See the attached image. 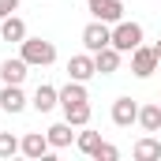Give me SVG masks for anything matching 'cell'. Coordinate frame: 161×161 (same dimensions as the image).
<instances>
[{
  "instance_id": "cell-11",
  "label": "cell",
  "mask_w": 161,
  "mask_h": 161,
  "mask_svg": "<svg viewBox=\"0 0 161 161\" xmlns=\"http://www.w3.org/2000/svg\"><path fill=\"white\" fill-rule=\"evenodd\" d=\"M120 49H116V45H105V49H101V53H94V64H97V71H101V75H113V71H120Z\"/></svg>"
},
{
  "instance_id": "cell-10",
  "label": "cell",
  "mask_w": 161,
  "mask_h": 161,
  "mask_svg": "<svg viewBox=\"0 0 161 161\" xmlns=\"http://www.w3.org/2000/svg\"><path fill=\"white\" fill-rule=\"evenodd\" d=\"M38 113H53L56 105H60V90L56 86H49V82H41L38 90H34V101H30Z\"/></svg>"
},
{
  "instance_id": "cell-12",
  "label": "cell",
  "mask_w": 161,
  "mask_h": 161,
  "mask_svg": "<svg viewBox=\"0 0 161 161\" xmlns=\"http://www.w3.org/2000/svg\"><path fill=\"white\" fill-rule=\"evenodd\" d=\"M26 71H30V64H26L23 56H19V60H4V64H0V79L11 82V86H23Z\"/></svg>"
},
{
  "instance_id": "cell-15",
  "label": "cell",
  "mask_w": 161,
  "mask_h": 161,
  "mask_svg": "<svg viewBox=\"0 0 161 161\" xmlns=\"http://www.w3.org/2000/svg\"><path fill=\"white\" fill-rule=\"evenodd\" d=\"M45 135H49V146H53V150H64V146H71V139H75V131H71L68 120H64V124H53Z\"/></svg>"
},
{
  "instance_id": "cell-13",
  "label": "cell",
  "mask_w": 161,
  "mask_h": 161,
  "mask_svg": "<svg viewBox=\"0 0 161 161\" xmlns=\"http://www.w3.org/2000/svg\"><path fill=\"white\" fill-rule=\"evenodd\" d=\"M82 101H90V94H86V82L71 79L68 86H60V109H68V105H82Z\"/></svg>"
},
{
  "instance_id": "cell-2",
  "label": "cell",
  "mask_w": 161,
  "mask_h": 161,
  "mask_svg": "<svg viewBox=\"0 0 161 161\" xmlns=\"http://www.w3.org/2000/svg\"><path fill=\"white\" fill-rule=\"evenodd\" d=\"M161 56L154 45H139V49H131V71H135V79H150L154 71H158Z\"/></svg>"
},
{
  "instance_id": "cell-4",
  "label": "cell",
  "mask_w": 161,
  "mask_h": 161,
  "mask_svg": "<svg viewBox=\"0 0 161 161\" xmlns=\"http://www.w3.org/2000/svg\"><path fill=\"white\" fill-rule=\"evenodd\" d=\"M113 45H116L120 53L139 49V45H142V26H139V23H127V19H120V23L113 26Z\"/></svg>"
},
{
  "instance_id": "cell-19",
  "label": "cell",
  "mask_w": 161,
  "mask_h": 161,
  "mask_svg": "<svg viewBox=\"0 0 161 161\" xmlns=\"http://www.w3.org/2000/svg\"><path fill=\"white\" fill-rule=\"evenodd\" d=\"M75 146H79L86 158H94L97 146H101V135H97V131H79V135H75Z\"/></svg>"
},
{
  "instance_id": "cell-18",
  "label": "cell",
  "mask_w": 161,
  "mask_h": 161,
  "mask_svg": "<svg viewBox=\"0 0 161 161\" xmlns=\"http://www.w3.org/2000/svg\"><path fill=\"white\" fill-rule=\"evenodd\" d=\"M64 120L71 124V127H86V124H90V101H82V105H68V109H64Z\"/></svg>"
},
{
  "instance_id": "cell-17",
  "label": "cell",
  "mask_w": 161,
  "mask_h": 161,
  "mask_svg": "<svg viewBox=\"0 0 161 161\" xmlns=\"http://www.w3.org/2000/svg\"><path fill=\"white\" fill-rule=\"evenodd\" d=\"M135 158L139 161H161V139H154V135L139 139L135 142Z\"/></svg>"
},
{
  "instance_id": "cell-21",
  "label": "cell",
  "mask_w": 161,
  "mask_h": 161,
  "mask_svg": "<svg viewBox=\"0 0 161 161\" xmlns=\"http://www.w3.org/2000/svg\"><path fill=\"white\" fill-rule=\"evenodd\" d=\"M116 158H120V150H116L113 142H101L97 154H94V161H116Z\"/></svg>"
},
{
  "instance_id": "cell-22",
  "label": "cell",
  "mask_w": 161,
  "mask_h": 161,
  "mask_svg": "<svg viewBox=\"0 0 161 161\" xmlns=\"http://www.w3.org/2000/svg\"><path fill=\"white\" fill-rule=\"evenodd\" d=\"M15 11H19V0H0V19H8Z\"/></svg>"
},
{
  "instance_id": "cell-7",
  "label": "cell",
  "mask_w": 161,
  "mask_h": 161,
  "mask_svg": "<svg viewBox=\"0 0 161 161\" xmlns=\"http://www.w3.org/2000/svg\"><path fill=\"white\" fill-rule=\"evenodd\" d=\"M19 150H23L26 158L38 161V158H45L53 146H49V135H45V131H30V135H23V139H19Z\"/></svg>"
},
{
  "instance_id": "cell-8",
  "label": "cell",
  "mask_w": 161,
  "mask_h": 161,
  "mask_svg": "<svg viewBox=\"0 0 161 161\" xmlns=\"http://www.w3.org/2000/svg\"><path fill=\"white\" fill-rule=\"evenodd\" d=\"M68 75H71V79H79V82H86L90 75H97L94 53H79V56H71V60H68Z\"/></svg>"
},
{
  "instance_id": "cell-24",
  "label": "cell",
  "mask_w": 161,
  "mask_h": 161,
  "mask_svg": "<svg viewBox=\"0 0 161 161\" xmlns=\"http://www.w3.org/2000/svg\"><path fill=\"white\" fill-rule=\"evenodd\" d=\"M90 4H97V0H90Z\"/></svg>"
},
{
  "instance_id": "cell-1",
  "label": "cell",
  "mask_w": 161,
  "mask_h": 161,
  "mask_svg": "<svg viewBox=\"0 0 161 161\" xmlns=\"http://www.w3.org/2000/svg\"><path fill=\"white\" fill-rule=\"evenodd\" d=\"M23 60L30 64V68H49L53 60H56V45L45 38H23Z\"/></svg>"
},
{
  "instance_id": "cell-20",
  "label": "cell",
  "mask_w": 161,
  "mask_h": 161,
  "mask_svg": "<svg viewBox=\"0 0 161 161\" xmlns=\"http://www.w3.org/2000/svg\"><path fill=\"white\" fill-rule=\"evenodd\" d=\"M11 154H19V139L11 131H0V158H11Z\"/></svg>"
},
{
  "instance_id": "cell-14",
  "label": "cell",
  "mask_w": 161,
  "mask_h": 161,
  "mask_svg": "<svg viewBox=\"0 0 161 161\" xmlns=\"http://www.w3.org/2000/svg\"><path fill=\"white\" fill-rule=\"evenodd\" d=\"M139 127L142 131H161V101L139 105Z\"/></svg>"
},
{
  "instance_id": "cell-3",
  "label": "cell",
  "mask_w": 161,
  "mask_h": 161,
  "mask_svg": "<svg viewBox=\"0 0 161 161\" xmlns=\"http://www.w3.org/2000/svg\"><path fill=\"white\" fill-rule=\"evenodd\" d=\"M82 45H86V53H101L105 45H113V26L101 23V19L86 23L82 26Z\"/></svg>"
},
{
  "instance_id": "cell-16",
  "label": "cell",
  "mask_w": 161,
  "mask_h": 161,
  "mask_svg": "<svg viewBox=\"0 0 161 161\" xmlns=\"http://www.w3.org/2000/svg\"><path fill=\"white\" fill-rule=\"evenodd\" d=\"M0 38H4V41H23V38H26V23H23L19 15L0 19Z\"/></svg>"
},
{
  "instance_id": "cell-9",
  "label": "cell",
  "mask_w": 161,
  "mask_h": 161,
  "mask_svg": "<svg viewBox=\"0 0 161 161\" xmlns=\"http://www.w3.org/2000/svg\"><path fill=\"white\" fill-rule=\"evenodd\" d=\"M90 11H94V19H101L109 26H116L124 19V4L120 0H97V4H90Z\"/></svg>"
},
{
  "instance_id": "cell-5",
  "label": "cell",
  "mask_w": 161,
  "mask_h": 161,
  "mask_svg": "<svg viewBox=\"0 0 161 161\" xmlns=\"http://www.w3.org/2000/svg\"><path fill=\"white\" fill-rule=\"evenodd\" d=\"M26 105H30V101H26L23 86H11V82H4V90H0V109H4V113H11V116H19Z\"/></svg>"
},
{
  "instance_id": "cell-23",
  "label": "cell",
  "mask_w": 161,
  "mask_h": 161,
  "mask_svg": "<svg viewBox=\"0 0 161 161\" xmlns=\"http://www.w3.org/2000/svg\"><path fill=\"white\" fill-rule=\"evenodd\" d=\"M154 49H158V56H161V41H158V45H154Z\"/></svg>"
},
{
  "instance_id": "cell-25",
  "label": "cell",
  "mask_w": 161,
  "mask_h": 161,
  "mask_svg": "<svg viewBox=\"0 0 161 161\" xmlns=\"http://www.w3.org/2000/svg\"><path fill=\"white\" fill-rule=\"evenodd\" d=\"M158 101H161V97H158Z\"/></svg>"
},
{
  "instance_id": "cell-6",
  "label": "cell",
  "mask_w": 161,
  "mask_h": 161,
  "mask_svg": "<svg viewBox=\"0 0 161 161\" xmlns=\"http://www.w3.org/2000/svg\"><path fill=\"white\" fill-rule=\"evenodd\" d=\"M113 124H116V127H131V124H139V101H131V97H116V101H113Z\"/></svg>"
}]
</instances>
